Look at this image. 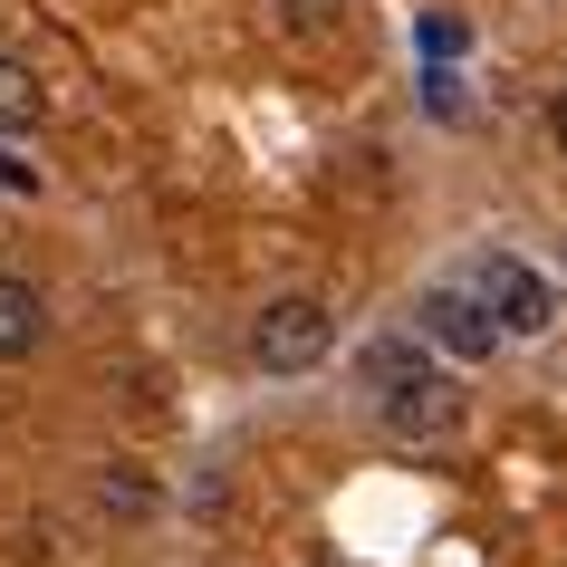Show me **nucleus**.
Instances as JSON below:
<instances>
[{
	"instance_id": "20e7f679",
	"label": "nucleus",
	"mask_w": 567,
	"mask_h": 567,
	"mask_svg": "<svg viewBox=\"0 0 567 567\" xmlns=\"http://www.w3.org/2000/svg\"><path fill=\"white\" fill-rule=\"evenodd\" d=\"M414 337H423V347H443V357H462V365L501 357V328H491V308H481L472 289H423V299H414Z\"/></svg>"
},
{
	"instance_id": "39448f33",
	"label": "nucleus",
	"mask_w": 567,
	"mask_h": 567,
	"mask_svg": "<svg viewBox=\"0 0 567 567\" xmlns=\"http://www.w3.org/2000/svg\"><path fill=\"white\" fill-rule=\"evenodd\" d=\"M49 347V299H39V279L20 269H0V365H20Z\"/></svg>"
},
{
	"instance_id": "f03ea898",
	"label": "nucleus",
	"mask_w": 567,
	"mask_h": 567,
	"mask_svg": "<svg viewBox=\"0 0 567 567\" xmlns=\"http://www.w3.org/2000/svg\"><path fill=\"white\" fill-rule=\"evenodd\" d=\"M337 347V308L318 289H279V299L250 318V365L260 375H308V365Z\"/></svg>"
},
{
	"instance_id": "423d86ee",
	"label": "nucleus",
	"mask_w": 567,
	"mask_h": 567,
	"mask_svg": "<svg viewBox=\"0 0 567 567\" xmlns=\"http://www.w3.org/2000/svg\"><path fill=\"white\" fill-rule=\"evenodd\" d=\"M39 116H49V87H39V68L0 49V135H30Z\"/></svg>"
},
{
	"instance_id": "6e6552de",
	"label": "nucleus",
	"mask_w": 567,
	"mask_h": 567,
	"mask_svg": "<svg viewBox=\"0 0 567 567\" xmlns=\"http://www.w3.org/2000/svg\"><path fill=\"white\" fill-rule=\"evenodd\" d=\"M548 145L567 154V87H558V106H548Z\"/></svg>"
},
{
	"instance_id": "0eeeda50",
	"label": "nucleus",
	"mask_w": 567,
	"mask_h": 567,
	"mask_svg": "<svg viewBox=\"0 0 567 567\" xmlns=\"http://www.w3.org/2000/svg\"><path fill=\"white\" fill-rule=\"evenodd\" d=\"M96 509H106V519H145V509H154V481L135 472V462H106V472H96Z\"/></svg>"
},
{
	"instance_id": "7ed1b4c3",
	"label": "nucleus",
	"mask_w": 567,
	"mask_h": 567,
	"mask_svg": "<svg viewBox=\"0 0 567 567\" xmlns=\"http://www.w3.org/2000/svg\"><path fill=\"white\" fill-rule=\"evenodd\" d=\"M472 299L491 308L501 347H509V337H548V328H558V289H548V279H538L519 250H491V260L472 269Z\"/></svg>"
},
{
	"instance_id": "f257e3e1",
	"label": "nucleus",
	"mask_w": 567,
	"mask_h": 567,
	"mask_svg": "<svg viewBox=\"0 0 567 567\" xmlns=\"http://www.w3.org/2000/svg\"><path fill=\"white\" fill-rule=\"evenodd\" d=\"M357 385H365V404H375V423H385L394 443H433V433L462 423V394H452V375L433 365L423 337H365Z\"/></svg>"
}]
</instances>
